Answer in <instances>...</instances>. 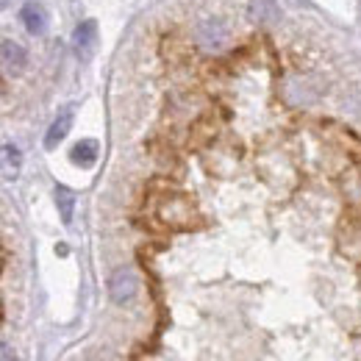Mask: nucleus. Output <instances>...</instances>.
<instances>
[{"label": "nucleus", "instance_id": "nucleus-5", "mask_svg": "<svg viewBox=\"0 0 361 361\" xmlns=\"http://www.w3.org/2000/svg\"><path fill=\"white\" fill-rule=\"evenodd\" d=\"M25 61H28V59H25L23 45H17V42H11V39H3V70H6V75L23 73Z\"/></svg>", "mask_w": 361, "mask_h": 361}, {"label": "nucleus", "instance_id": "nucleus-8", "mask_svg": "<svg viewBox=\"0 0 361 361\" xmlns=\"http://www.w3.org/2000/svg\"><path fill=\"white\" fill-rule=\"evenodd\" d=\"M56 209L61 214V223L70 226L73 223V214H75V195H73V189L56 186Z\"/></svg>", "mask_w": 361, "mask_h": 361}, {"label": "nucleus", "instance_id": "nucleus-1", "mask_svg": "<svg viewBox=\"0 0 361 361\" xmlns=\"http://www.w3.org/2000/svg\"><path fill=\"white\" fill-rule=\"evenodd\" d=\"M139 292V278L131 267H120V270L111 272L109 278V298L117 303V306H126L131 303Z\"/></svg>", "mask_w": 361, "mask_h": 361}, {"label": "nucleus", "instance_id": "nucleus-6", "mask_svg": "<svg viewBox=\"0 0 361 361\" xmlns=\"http://www.w3.org/2000/svg\"><path fill=\"white\" fill-rule=\"evenodd\" d=\"M226 34L228 28L220 17H209V20L200 23V42L206 47H220L223 39H226Z\"/></svg>", "mask_w": 361, "mask_h": 361}, {"label": "nucleus", "instance_id": "nucleus-11", "mask_svg": "<svg viewBox=\"0 0 361 361\" xmlns=\"http://www.w3.org/2000/svg\"><path fill=\"white\" fill-rule=\"evenodd\" d=\"M0 359H3V361H17V359H14L11 345H6V342H3V348H0Z\"/></svg>", "mask_w": 361, "mask_h": 361}, {"label": "nucleus", "instance_id": "nucleus-4", "mask_svg": "<svg viewBox=\"0 0 361 361\" xmlns=\"http://www.w3.org/2000/svg\"><path fill=\"white\" fill-rule=\"evenodd\" d=\"M20 20H23V25H25L28 34H34V37H37V34H45L47 14L39 3H25L23 11H20Z\"/></svg>", "mask_w": 361, "mask_h": 361}, {"label": "nucleus", "instance_id": "nucleus-2", "mask_svg": "<svg viewBox=\"0 0 361 361\" xmlns=\"http://www.w3.org/2000/svg\"><path fill=\"white\" fill-rule=\"evenodd\" d=\"M94 42H97V25H94V20L78 23V28L73 34V50L78 53V59H90Z\"/></svg>", "mask_w": 361, "mask_h": 361}, {"label": "nucleus", "instance_id": "nucleus-3", "mask_svg": "<svg viewBox=\"0 0 361 361\" xmlns=\"http://www.w3.org/2000/svg\"><path fill=\"white\" fill-rule=\"evenodd\" d=\"M70 128H73V109L67 106V109H61V111H59V117H56V120H53V126L47 128V134H45L47 150L59 147V142L70 134Z\"/></svg>", "mask_w": 361, "mask_h": 361}, {"label": "nucleus", "instance_id": "nucleus-10", "mask_svg": "<svg viewBox=\"0 0 361 361\" xmlns=\"http://www.w3.org/2000/svg\"><path fill=\"white\" fill-rule=\"evenodd\" d=\"M253 8H256V17H262V20H275L278 17L275 14V6H272L270 0H256Z\"/></svg>", "mask_w": 361, "mask_h": 361}, {"label": "nucleus", "instance_id": "nucleus-9", "mask_svg": "<svg viewBox=\"0 0 361 361\" xmlns=\"http://www.w3.org/2000/svg\"><path fill=\"white\" fill-rule=\"evenodd\" d=\"M20 164H23V156H20L17 145L6 142V145H3V178H6V180L17 178V173H20Z\"/></svg>", "mask_w": 361, "mask_h": 361}, {"label": "nucleus", "instance_id": "nucleus-7", "mask_svg": "<svg viewBox=\"0 0 361 361\" xmlns=\"http://www.w3.org/2000/svg\"><path fill=\"white\" fill-rule=\"evenodd\" d=\"M70 161L78 164V167H92L97 161V142L94 139H81L78 145H73Z\"/></svg>", "mask_w": 361, "mask_h": 361}]
</instances>
